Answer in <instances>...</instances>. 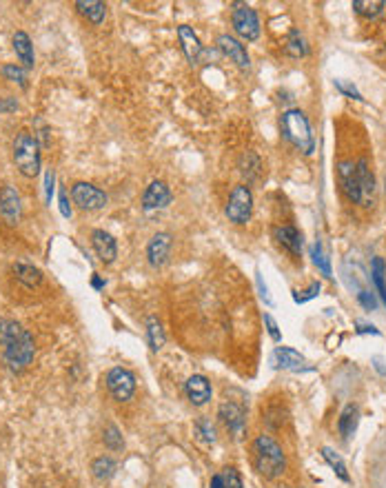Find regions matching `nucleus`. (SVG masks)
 Listing matches in <instances>:
<instances>
[{
    "mask_svg": "<svg viewBox=\"0 0 386 488\" xmlns=\"http://www.w3.org/2000/svg\"><path fill=\"white\" fill-rule=\"evenodd\" d=\"M276 240L289 251V254H293V256H300L302 254V233L295 229V227H291V225H284V227H278L276 229Z\"/></svg>",
    "mask_w": 386,
    "mask_h": 488,
    "instance_id": "20",
    "label": "nucleus"
},
{
    "mask_svg": "<svg viewBox=\"0 0 386 488\" xmlns=\"http://www.w3.org/2000/svg\"><path fill=\"white\" fill-rule=\"evenodd\" d=\"M264 324H266L268 335H271V338H273L276 342H280V329H278V322L273 319V315H271V313H266V315H264Z\"/></svg>",
    "mask_w": 386,
    "mask_h": 488,
    "instance_id": "40",
    "label": "nucleus"
},
{
    "mask_svg": "<svg viewBox=\"0 0 386 488\" xmlns=\"http://www.w3.org/2000/svg\"><path fill=\"white\" fill-rule=\"evenodd\" d=\"M217 417L222 419V424L229 429V433L236 437V440H240V437L244 435V429H246V411L242 404H236V402H225L220 409H217Z\"/></svg>",
    "mask_w": 386,
    "mask_h": 488,
    "instance_id": "9",
    "label": "nucleus"
},
{
    "mask_svg": "<svg viewBox=\"0 0 386 488\" xmlns=\"http://www.w3.org/2000/svg\"><path fill=\"white\" fill-rule=\"evenodd\" d=\"M320 289H322V284H320V282H313V284H311V287H309L307 291H302V295L293 291V300H295V302H300V305H302V302H309V300H313L317 293H320Z\"/></svg>",
    "mask_w": 386,
    "mask_h": 488,
    "instance_id": "38",
    "label": "nucleus"
},
{
    "mask_svg": "<svg viewBox=\"0 0 386 488\" xmlns=\"http://www.w3.org/2000/svg\"><path fill=\"white\" fill-rule=\"evenodd\" d=\"M72 198L76 205L85 211H96L107 205V195L89 182H76L72 187Z\"/></svg>",
    "mask_w": 386,
    "mask_h": 488,
    "instance_id": "8",
    "label": "nucleus"
},
{
    "mask_svg": "<svg viewBox=\"0 0 386 488\" xmlns=\"http://www.w3.org/2000/svg\"><path fill=\"white\" fill-rule=\"evenodd\" d=\"M371 280L375 284L380 300L386 305V262L382 258H373L371 262Z\"/></svg>",
    "mask_w": 386,
    "mask_h": 488,
    "instance_id": "27",
    "label": "nucleus"
},
{
    "mask_svg": "<svg viewBox=\"0 0 386 488\" xmlns=\"http://www.w3.org/2000/svg\"><path fill=\"white\" fill-rule=\"evenodd\" d=\"M0 342L5 344V362L16 373L25 371L33 356H36L33 338L18 322H11V319H0Z\"/></svg>",
    "mask_w": 386,
    "mask_h": 488,
    "instance_id": "1",
    "label": "nucleus"
},
{
    "mask_svg": "<svg viewBox=\"0 0 386 488\" xmlns=\"http://www.w3.org/2000/svg\"><path fill=\"white\" fill-rule=\"evenodd\" d=\"M251 211H254V195L246 184H238L231 191L229 205H227V217L233 225H246L251 220Z\"/></svg>",
    "mask_w": 386,
    "mask_h": 488,
    "instance_id": "5",
    "label": "nucleus"
},
{
    "mask_svg": "<svg viewBox=\"0 0 386 488\" xmlns=\"http://www.w3.org/2000/svg\"><path fill=\"white\" fill-rule=\"evenodd\" d=\"M358 419H360V411L356 404H346L340 419H338V429L342 433L344 440H348V437H353L356 429H358Z\"/></svg>",
    "mask_w": 386,
    "mask_h": 488,
    "instance_id": "24",
    "label": "nucleus"
},
{
    "mask_svg": "<svg viewBox=\"0 0 386 488\" xmlns=\"http://www.w3.org/2000/svg\"><path fill=\"white\" fill-rule=\"evenodd\" d=\"M13 273H16V280L23 282L27 289H36L38 284L42 282V273H40V268H36L33 264H25V262L13 264Z\"/></svg>",
    "mask_w": 386,
    "mask_h": 488,
    "instance_id": "22",
    "label": "nucleus"
},
{
    "mask_svg": "<svg viewBox=\"0 0 386 488\" xmlns=\"http://www.w3.org/2000/svg\"><path fill=\"white\" fill-rule=\"evenodd\" d=\"M338 176H340V184H342V191L344 195L360 205L362 198H360V189H358V178H356V164L351 160H344L338 164Z\"/></svg>",
    "mask_w": 386,
    "mask_h": 488,
    "instance_id": "16",
    "label": "nucleus"
},
{
    "mask_svg": "<svg viewBox=\"0 0 386 488\" xmlns=\"http://www.w3.org/2000/svg\"><path fill=\"white\" fill-rule=\"evenodd\" d=\"M147 338H149V346L151 351H160L164 344V331L160 327V322L156 317H149L147 319Z\"/></svg>",
    "mask_w": 386,
    "mask_h": 488,
    "instance_id": "30",
    "label": "nucleus"
},
{
    "mask_svg": "<svg viewBox=\"0 0 386 488\" xmlns=\"http://www.w3.org/2000/svg\"><path fill=\"white\" fill-rule=\"evenodd\" d=\"M271 364L278 368H289V371H300L302 364H305V358L300 356L297 351L289 348V346H278L271 356Z\"/></svg>",
    "mask_w": 386,
    "mask_h": 488,
    "instance_id": "19",
    "label": "nucleus"
},
{
    "mask_svg": "<svg viewBox=\"0 0 386 488\" xmlns=\"http://www.w3.org/2000/svg\"><path fill=\"white\" fill-rule=\"evenodd\" d=\"M358 333H373V335H380V331H378L373 324H362V322H358Z\"/></svg>",
    "mask_w": 386,
    "mask_h": 488,
    "instance_id": "44",
    "label": "nucleus"
},
{
    "mask_svg": "<svg viewBox=\"0 0 386 488\" xmlns=\"http://www.w3.org/2000/svg\"><path fill=\"white\" fill-rule=\"evenodd\" d=\"M195 433H198V437L203 442H207V444H213L215 442V429H213V424L209 422V419H198L195 422Z\"/></svg>",
    "mask_w": 386,
    "mask_h": 488,
    "instance_id": "34",
    "label": "nucleus"
},
{
    "mask_svg": "<svg viewBox=\"0 0 386 488\" xmlns=\"http://www.w3.org/2000/svg\"><path fill=\"white\" fill-rule=\"evenodd\" d=\"M54 182H56V176H54L52 169H49L47 176H45V198H47V202H52V195H54Z\"/></svg>",
    "mask_w": 386,
    "mask_h": 488,
    "instance_id": "41",
    "label": "nucleus"
},
{
    "mask_svg": "<svg viewBox=\"0 0 386 488\" xmlns=\"http://www.w3.org/2000/svg\"><path fill=\"white\" fill-rule=\"evenodd\" d=\"M386 3L384 0H353V9L364 16V18H378V16L384 11Z\"/></svg>",
    "mask_w": 386,
    "mask_h": 488,
    "instance_id": "28",
    "label": "nucleus"
},
{
    "mask_svg": "<svg viewBox=\"0 0 386 488\" xmlns=\"http://www.w3.org/2000/svg\"><path fill=\"white\" fill-rule=\"evenodd\" d=\"M178 38H180L182 52H184V56H187V60L191 64H198L200 56H203V45H200V38L195 36V31L191 27H187V25H180L178 27Z\"/></svg>",
    "mask_w": 386,
    "mask_h": 488,
    "instance_id": "18",
    "label": "nucleus"
},
{
    "mask_svg": "<svg viewBox=\"0 0 386 488\" xmlns=\"http://www.w3.org/2000/svg\"><path fill=\"white\" fill-rule=\"evenodd\" d=\"M356 178H358V189H360V198L362 207H371L375 200V176L373 171L368 169V162L362 158L356 162Z\"/></svg>",
    "mask_w": 386,
    "mask_h": 488,
    "instance_id": "10",
    "label": "nucleus"
},
{
    "mask_svg": "<svg viewBox=\"0 0 386 488\" xmlns=\"http://www.w3.org/2000/svg\"><path fill=\"white\" fill-rule=\"evenodd\" d=\"M91 470H93V475H96L98 480H111L113 473H115V462H113L111 458H105V455H103V458L93 460Z\"/></svg>",
    "mask_w": 386,
    "mask_h": 488,
    "instance_id": "31",
    "label": "nucleus"
},
{
    "mask_svg": "<svg viewBox=\"0 0 386 488\" xmlns=\"http://www.w3.org/2000/svg\"><path fill=\"white\" fill-rule=\"evenodd\" d=\"M91 244H93V251L100 258V262H105V264H111L115 256H118V246H115L113 235L103 229L91 231Z\"/></svg>",
    "mask_w": 386,
    "mask_h": 488,
    "instance_id": "11",
    "label": "nucleus"
},
{
    "mask_svg": "<svg viewBox=\"0 0 386 488\" xmlns=\"http://www.w3.org/2000/svg\"><path fill=\"white\" fill-rule=\"evenodd\" d=\"M93 287H96V289H103V287H105V282L100 280V278H93Z\"/></svg>",
    "mask_w": 386,
    "mask_h": 488,
    "instance_id": "46",
    "label": "nucleus"
},
{
    "mask_svg": "<svg viewBox=\"0 0 386 488\" xmlns=\"http://www.w3.org/2000/svg\"><path fill=\"white\" fill-rule=\"evenodd\" d=\"M0 213L9 222V225H18L21 215H23V205H21V195L13 187H3L0 191Z\"/></svg>",
    "mask_w": 386,
    "mask_h": 488,
    "instance_id": "13",
    "label": "nucleus"
},
{
    "mask_svg": "<svg viewBox=\"0 0 386 488\" xmlns=\"http://www.w3.org/2000/svg\"><path fill=\"white\" fill-rule=\"evenodd\" d=\"M13 162L25 178L40 174V144L27 131H21L13 140Z\"/></svg>",
    "mask_w": 386,
    "mask_h": 488,
    "instance_id": "4",
    "label": "nucleus"
},
{
    "mask_svg": "<svg viewBox=\"0 0 386 488\" xmlns=\"http://www.w3.org/2000/svg\"><path fill=\"white\" fill-rule=\"evenodd\" d=\"M171 202V191L169 187H166L164 182L156 180V182H151L144 195H142V207L147 211H156V209H164L166 205Z\"/></svg>",
    "mask_w": 386,
    "mask_h": 488,
    "instance_id": "14",
    "label": "nucleus"
},
{
    "mask_svg": "<svg viewBox=\"0 0 386 488\" xmlns=\"http://www.w3.org/2000/svg\"><path fill=\"white\" fill-rule=\"evenodd\" d=\"M211 488H225L222 475H213V477H211Z\"/></svg>",
    "mask_w": 386,
    "mask_h": 488,
    "instance_id": "45",
    "label": "nucleus"
},
{
    "mask_svg": "<svg viewBox=\"0 0 386 488\" xmlns=\"http://www.w3.org/2000/svg\"><path fill=\"white\" fill-rule=\"evenodd\" d=\"M313 262H315V266L322 271L324 278H331V276H333V271H331V262H329V258H327V254H324V249H322L320 242H315V246H313Z\"/></svg>",
    "mask_w": 386,
    "mask_h": 488,
    "instance_id": "32",
    "label": "nucleus"
},
{
    "mask_svg": "<svg viewBox=\"0 0 386 488\" xmlns=\"http://www.w3.org/2000/svg\"><path fill=\"white\" fill-rule=\"evenodd\" d=\"M60 213L64 217H72V207H69V200H67V193L60 191Z\"/></svg>",
    "mask_w": 386,
    "mask_h": 488,
    "instance_id": "43",
    "label": "nucleus"
},
{
    "mask_svg": "<svg viewBox=\"0 0 386 488\" xmlns=\"http://www.w3.org/2000/svg\"><path fill=\"white\" fill-rule=\"evenodd\" d=\"M251 453H254L256 470L266 480H276L287 470V455L271 435H258Z\"/></svg>",
    "mask_w": 386,
    "mask_h": 488,
    "instance_id": "2",
    "label": "nucleus"
},
{
    "mask_svg": "<svg viewBox=\"0 0 386 488\" xmlns=\"http://www.w3.org/2000/svg\"><path fill=\"white\" fill-rule=\"evenodd\" d=\"M335 87H338V91H342V93H344V96H348V98L364 100V98H362V93H360L353 85H348V82H344V80H335Z\"/></svg>",
    "mask_w": 386,
    "mask_h": 488,
    "instance_id": "39",
    "label": "nucleus"
},
{
    "mask_svg": "<svg viewBox=\"0 0 386 488\" xmlns=\"http://www.w3.org/2000/svg\"><path fill=\"white\" fill-rule=\"evenodd\" d=\"M76 9L85 16V18H89L93 25H100L107 16V5L100 3V0H78Z\"/></svg>",
    "mask_w": 386,
    "mask_h": 488,
    "instance_id": "23",
    "label": "nucleus"
},
{
    "mask_svg": "<svg viewBox=\"0 0 386 488\" xmlns=\"http://www.w3.org/2000/svg\"><path fill=\"white\" fill-rule=\"evenodd\" d=\"M13 52H16V56L21 58L23 67L31 69V67H33V45H31V40H29V36L25 31H16L13 33Z\"/></svg>",
    "mask_w": 386,
    "mask_h": 488,
    "instance_id": "21",
    "label": "nucleus"
},
{
    "mask_svg": "<svg viewBox=\"0 0 386 488\" xmlns=\"http://www.w3.org/2000/svg\"><path fill=\"white\" fill-rule=\"evenodd\" d=\"M3 76L11 82H18L21 87H27V76L23 67H16V64H5L3 67Z\"/></svg>",
    "mask_w": 386,
    "mask_h": 488,
    "instance_id": "35",
    "label": "nucleus"
},
{
    "mask_svg": "<svg viewBox=\"0 0 386 488\" xmlns=\"http://www.w3.org/2000/svg\"><path fill=\"white\" fill-rule=\"evenodd\" d=\"M256 282H258V289H260V297H262V300L266 302V305H268V307H271V305H273V300H271V295H268V289H266V284L262 282V276H260V273H258Z\"/></svg>",
    "mask_w": 386,
    "mask_h": 488,
    "instance_id": "42",
    "label": "nucleus"
},
{
    "mask_svg": "<svg viewBox=\"0 0 386 488\" xmlns=\"http://www.w3.org/2000/svg\"><path fill=\"white\" fill-rule=\"evenodd\" d=\"M284 54L291 56V58H302V56L309 54L307 40H305V36H302V33H300L297 29H293V31L289 33L287 42H284Z\"/></svg>",
    "mask_w": 386,
    "mask_h": 488,
    "instance_id": "26",
    "label": "nucleus"
},
{
    "mask_svg": "<svg viewBox=\"0 0 386 488\" xmlns=\"http://www.w3.org/2000/svg\"><path fill=\"white\" fill-rule=\"evenodd\" d=\"M236 7L238 9L233 11V16H231L233 29H236V33H238V36H242L244 40H258L260 21H258L256 9H251L246 5H236Z\"/></svg>",
    "mask_w": 386,
    "mask_h": 488,
    "instance_id": "7",
    "label": "nucleus"
},
{
    "mask_svg": "<svg viewBox=\"0 0 386 488\" xmlns=\"http://www.w3.org/2000/svg\"><path fill=\"white\" fill-rule=\"evenodd\" d=\"M358 302L366 309V311H375L378 309V297L373 295V291L368 289H360L358 291Z\"/></svg>",
    "mask_w": 386,
    "mask_h": 488,
    "instance_id": "37",
    "label": "nucleus"
},
{
    "mask_svg": "<svg viewBox=\"0 0 386 488\" xmlns=\"http://www.w3.org/2000/svg\"><path fill=\"white\" fill-rule=\"evenodd\" d=\"M184 393H187V397L193 407H205L213 395L211 384L205 375H191L187 382H184Z\"/></svg>",
    "mask_w": 386,
    "mask_h": 488,
    "instance_id": "12",
    "label": "nucleus"
},
{
    "mask_svg": "<svg viewBox=\"0 0 386 488\" xmlns=\"http://www.w3.org/2000/svg\"><path fill=\"white\" fill-rule=\"evenodd\" d=\"M322 458L329 462V466L335 470V475H338L342 482H348L351 477H348V470H346V464H344V460L338 455V453H335L333 448H329V446H324L322 448Z\"/></svg>",
    "mask_w": 386,
    "mask_h": 488,
    "instance_id": "29",
    "label": "nucleus"
},
{
    "mask_svg": "<svg viewBox=\"0 0 386 488\" xmlns=\"http://www.w3.org/2000/svg\"><path fill=\"white\" fill-rule=\"evenodd\" d=\"M217 47H220V52L231 58L233 62H236L240 69H246V67L251 64V58L246 54V49L240 40H236L233 36H229V33H225V36L217 38Z\"/></svg>",
    "mask_w": 386,
    "mask_h": 488,
    "instance_id": "17",
    "label": "nucleus"
},
{
    "mask_svg": "<svg viewBox=\"0 0 386 488\" xmlns=\"http://www.w3.org/2000/svg\"><path fill=\"white\" fill-rule=\"evenodd\" d=\"M105 444H107V448H111V450H123V448H125V440H123V435H120L118 426L109 424V426L105 429Z\"/></svg>",
    "mask_w": 386,
    "mask_h": 488,
    "instance_id": "33",
    "label": "nucleus"
},
{
    "mask_svg": "<svg viewBox=\"0 0 386 488\" xmlns=\"http://www.w3.org/2000/svg\"><path fill=\"white\" fill-rule=\"evenodd\" d=\"M107 389L118 402H127L131 399L133 391H136V378L127 368L115 366L107 373Z\"/></svg>",
    "mask_w": 386,
    "mask_h": 488,
    "instance_id": "6",
    "label": "nucleus"
},
{
    "mask_svg": "<svg viewBox=\"0 0 386 488\" xmlns=\"http://www.w3.org/2000/svg\"><path fill=\"white\" fill-rule=\"evenodd\" d=\"M240 174L246 178V182H254L260 178V171H262V162L258 158V154H254V151H246V154L240 158Z\"/></svg>",
    "mask_w": 386,
    "mask_h": 488,
    "instance_id": "25",
    "label": "nucleus"
},
{
    "mask_svg": "<svg viewBox=\"0 0 386 488\" xmlns=\"http://www.w3.org/2000/svg\"><path fill=\"white\" fill-rule=\"evenodd\" d=\"M222 482H225V488H244L242 477H240V473L236 468H225Z\"/></svg>",
    "mask_w": 386,
    "mask_h": 488,
    "instance_id": "36",
    "label": "nucleus"
},
{
    "mask_svg": "<svg viewBox=\"0 0 386 488\" xmlns=\"http://www.w3.org/2000/svg\"><path fill=\"white\" fill-rule=\"evenodd\" d=\"M169 251H171V235L169 233H156L147 246L149 264L156 266V268L162 266L166 260H169Z\"/></svg>",
    "mask_w": 386,
    "mask_h": 488,
    "instance_id": "15",
    "label": "nucleus"
},
{
    "mask_svg": "<svg viewBox=\"0 0 386 488\" xmlns=\"http://www.w3.org/2000/svg\"><path fill=\"white\" fill-rule=\"evenodd\" d=\"M282 136L287 138L295 149H300L305 156H311L315 149V140L311 133L309 118L300 109H289L282 115Z\"/></svg>",
    "mask_w": 386,
    "mask_h": 488,
    "instance_id": "3",
    "label": "nucleus"
}]
</instances>
